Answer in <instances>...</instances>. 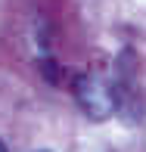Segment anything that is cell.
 <instances>
[{
	"mask_svg": "<svg viewBox=\"0 0 146 152\" xmlns=\"http://www.w3.org/2000/svg\"><path fill=\"white\" fill-rule=\"evenodd\" d=\"M78 99H81V106L87 109V115L96 118V121L109 118V115L115 112L112 90H109L103 81H96V78H81L78 81Z\"/></svg>",
	"mask_w": 146,
	"mask_h": 152,
	"instance_id": "1",
	"label": "cell"
},
{
	"mask_svg": "<svg viewBox=\"0 0 146 152\" xmlns=\"http://www.w3.org/2000/svg\"><path fill=\"white\" fill-rule=\"evenodd\" d=\"M0 152H6V146H3V140H0Z\"/></svg>",
	"mask_w": 146,
	"mask_h": 152,
	"instance_id": "2",
	"label": "cell"
}]
</instances>
